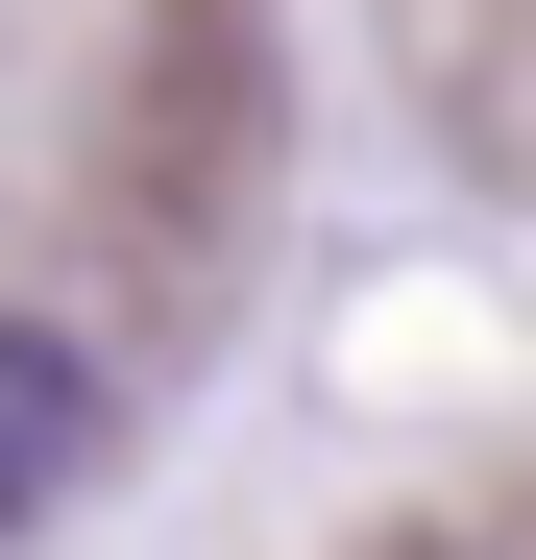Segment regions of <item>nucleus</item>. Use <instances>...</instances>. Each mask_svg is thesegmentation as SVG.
Segmentation results:
<instances>
[{"label":"nucleus","instance_id":"nucleus-1","mask_svg":"<svg viewBox=\"0 0 536 560\" xmlns=\"http://www.w3.org/2000/svg\"><path fill=\"white\" fill-rule=\"evenodd\" d=\"M98 463H123V365L73 341L49 293H0V536H25V512H73Z\"/></svg>","mask_w":536,"mask_h":560}]
</instances>
